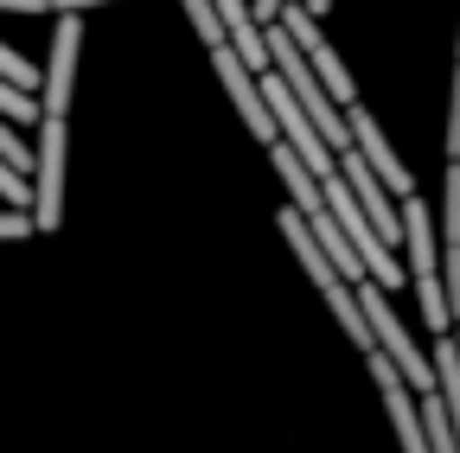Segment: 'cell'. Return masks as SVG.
<instances>
[{
	"mask_svg": "<svg viewBox=\"0 0 460 453\" xmlns=\"http://www.w3.org/2000/svg\"><path fill=\"white\" fill-rule=\"evenodd\" d=\"M358 301H365V319H371V345L410 377V389L416 396H435V358H422L416 345H410V332H402V319H396V307H390V294L377 288V281H358Z\"/></svg>",
	"mask_w": 460,
	"mask_h": 453,
	"instance_id": "obj_1",
	"label": "cell"
},
{
	"mask_svg": "<svg viewBox=\"0 0 460 453\" xmlns=\"http://www.w3.org/2000/svg\"><path fill=\"white\" fill-rule=\"evenodd\" d=\"M281 26L288 32H295V45H301V58L314 65V77L326 83V96L345 109V116H352V109H358V83H352V71H345V58H339V51L320 39V26H314V13L301 7V0H288V7H281Z\"/></svg>",
	"mask_w": 460,
	"mask_h": 453,
	"instance_id": "obj_2",
	"label": "cell"
},
{
	"mask_svg": "<svg viewBox=\"0 0 460 453\" xmlns=\"http://www.w3.org/2000/svg\"><path fill=\"white\" fill-rule=\"evenodd\" d=\"M39 166H32V223L39 231H58L65 217V116L39 122Z\"/></svg>",
	"mask_w": 460,
	"mask_h": 453,
	"instance_id": "obj_3",
	"label": "cell"
},
{
	"mask_svg": "<svg viewBox=\"0 0 460 453\" xmlns=\"http://www.w3.org/2000/svg\"><path fill=\"white\" fill-rule=\"evenodd\" d=\"M211 71H217V83L230 90V102L243 109L250 135L275 147V141H281V128H275V109H269V96H262V77H256V71H250V65L237 58V51H230V45H217V51H211Z\"/></svg>",
	"mask_w": 460,
	"mask_h": 453,
	"instance_id": "obj_4",
	"label": "cell"
},
{
	"mask_svg": "<svg viewBox=\"0 0 460 453\" xmlns=\"http://www.w3.org/2000/svg\"><path fill=\"white\" fill-rule=\"evenodd\" d=\"M371 383L384 389L390 403V422H396V447L402 453H429V428H422V396L410 389V377H402L384 352H371Z\"/></svg>",
	"mask_w": 460,
	"mask_h": 453,
	"instance_id": "obj_5",
	"label": "cell"
},
{
	"mask_svg": "<svg viewBox=\"0 0 460 453\" xmlns=\"http://www.w3.org/2000/svg\"><path fill=\"white\" fill-rule=\"evenodd\" d=\"M77 45H84V26H77V13H65V20H58V32H51V65H45V90H39V109H45V116H65V109H71Z\"/></svg>",
	"mask_w": 460,
	"mask_h": 453,
	"instance_id": "obj_6",
	"label": "cell"
},
{
	"mask_svg": "<svg viewBox=\"0 0 460 453\" xmlns=\"http://www.w3.org/2000/svg\"><path fill=\"white\" fill-rule=\"evenodd\" d=\"M352 141H358V160L371 166V173H377V186L402 205V198H416V179H410V166H402L396 160V147L384 141V128L365 116V109H352Z\"/></svg>",
	"mask_w": 460,
	"mask_h": 453,
	"instance_id": "obj_7",
	"label": "cell"
},
{
	"mask_svg": "<svg viewBox=\"0 0 460 453\" xmlns=\"http://www.w3.org/2000/svg\"><path fill=\"white\" fill-rule=\"evenodd\" d=\"M435 389H441L447 422H454V440H460V345H454V338L435 345Z\"/></svg>",
	"mask_w": 460,
	"mask_h": 453,
	"instance_id": "obj_8",
	"label": "cell"
},
{
	"mask_svg": "<svg viewBox=\"0 0 460 453\" xmlns=\"http://www.w3.org/2000/svg\"><path fill=\"white\" fill-rule=\"evenodd\" d=\"M441 249H460V160H447L441 179Z\"/></svg>",
	"mask_w": 460,
	"mask_h": 453,
	"instance_id": "obj_9",
	"label": "cell"
},
{
	"mask_svg": "<svg viewBox=\"0 0 460 453\" xmlns=\"http://www.w3.org/2000/svg\"><path fill=\"white\" fill-rule=\"evenodd\" d=\"M180 7H186V20H192V32L217 51V45H230L224 39V20H217V7H211V0H180Z\"/></svg>",
	"mask_w": 460,
	"mask_h": 453,
	"instance_id": "obj_10",
	"label": "cell"
},
{
	"mask_svg": "<svg viewBox=\"0 0 460 453\" xmlns=\"http://www.w3.org/2000/svg\"><path fill=\"white\" fill-rule=\"evenodd\" d=\"M0 77H7L13 90H26V96H32V90H45V77H39V65H26V58H20V51H13V45H0Z\"/></svg>",
	"mask_w": 460,
	"mask_h": 453,
	"instance_id": "obj_11",
	"label": "cell"
},
{
	"mask_svg": "<svg viewBox=\"0 0 460 453\" xmlns=\"http://www.w3.org/2000/svg\"><path fill=\"white\" fill-rule=\"evenodd\" d=\"M0 116L7 122H45V109H39V96H26V90H13L0 77Z\"/></svg>",
	"mask_w": 460,
	"mask_h": 453,
	"instance_id": "obj_12",
	"label": "cell"
},
{
	"mask_svg": "<svg viewBox=\"0 0 460 453\" xmlns=\"http://www.w3.org/2000/svg\"><path fill=\"white\" fill-rule=\"evenodd\" d=\"M447 160H460V65H454V83H447Z\"/></svg>",
	"mask_w": 460,
	"mask_h": 453,
	"instance_id": "obj_13",
	"label": "cell"
},
{
	"mask_svg": "<svg viewBox=\"0 0 460 453\" xmlns=\"http://www.w3.org/2000/svg\"><path fill=\"white\" fill-rule=\"evenodd\" d=\"M39 223H32V211H13V205H0V243H20V237H32Z\"/></svg>",
	"mask_w": 460,
	"mask_h": 453,
	"instance_id": "obj_14",
	"label": "cell"
},
{
	"mask_svg": "<svg viewBox=\"0 0 460 453\" xmlns=\"http://www.w3.org/2000/svg\"><path fill=\"white\" fill-rule=\"evenodd\" d=\"M0 13H51V0H0Z\"/></svg>",
	"mask_w": 460,
	"mask_h": 453,
	"instance_id": "obj_15",
	"label": "cell"
},
{
	"mask_svg": "<svg viewBox=\"0 0 460 453\" xmlns=\"http://www.w3.org/2000/svg\"><path fill=\"white\" fill-rule=\"evenodd\" d=\"M281 7H288V0H256V26H275V20H281Z\"/></svg>",
	"mask_w": 460,
	"mask_h": 453,
	"instance_id": "obj_16",
	"label": "cell"
},
{
	"mask_svg": "<svg viewBox=\"0 0 460 453\" xmlns=\"http://www.w3.org/2000/svg\"><path fill=\"white\" fill-rule=\"evenodd\" d=\"M84 7H102V0H51V13H84Z\"/></svg>",
	"mask_w": 460,
	"mask_h": 453,
	"instance_id": "obj_17",
	"label": "cell"
},
{
	"mask_svg": "<svg viewBox=\"0 0 460 453\" xmlns=\"http://www.w3.org/2000/svg\"><path fill=\"white\" fill-rule=\"evenodd\" d=\"M301 7H307V13H314V20H320V13H326V7H332V0H301Z\"/></svg>",
	"mask_w": 460,
	"mask_h": 453,
	"instance_id": "obj_18",
	"label": "cell"
},
{
	"mask_svg": "<svg viewBox=\"0 0 460 453\" xmlns=\"http://www.w3.org/2000/svg\"><path fill=\"white\" fill-rule=\"evenodd\" d=\"M454 51H460V39H454Z\"/></svg>",
	"mask_w": 460,
	"mask_h": 453,
	"instance_id": "obj_19",
	"label": "cell"
}]
</instances>
